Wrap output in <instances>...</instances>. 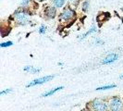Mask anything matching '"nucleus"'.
Segmentation results:
<instances>
[{
    "label": "nucleus",
    "mask_w": 123,
    "mask_h": 111,
    "mask_svg": "<svg viewBox=\"0 0 123 111\" xmlns=\"http://www.w3.org/2000/svg\"><path fill=\"white\" fill-rule=\"evenodd\" d=\"M95 31H96V27H95V26H92V27H91V29H90L89 31H87V32H85L83 35H81V36L80 37V39H83V38H85V37H87L88 35H90L92 32H94Z\"/></svg>",
    "instance_id": "obj_10"
},
{
    "label": "nucleus",
    "mask_w": 123,
    "mask_h": 111,
    "mask_svg": "<svg viewBox=\"0 0 123 111\" xmlns=\"http://www.w3.org/2000/svg\"><path fill=\"white\" fill-rule=\"evenodd\" d=\"M88 6H89V3H88V2H84V3H83V5H82V10H83L84 12H86L87 11Z\"/></svg>",
    "instance_id": "obj_14"
},
{
    "label": "nucleus",
    "mask_w": 123,
    "mask_h": 111,
    "mask_svg": "<svg viewBox=\"0 0 123 111\" xmlns=\"http://www.w3.org/2000/svg\"><path fill=\"white\" fill-rule=\"evenodd\" d=\"M54 3L56 7H61L65 3V0H54Z\"/></svg>",
    "instance_id": "obj_12"
},
{
    "label": "nucleus",
    "mask_w": 123,
    "mask_h": 111,
    "mask_svg": "<svg viewBox=\"0 0 123 111\" xmlns=\"http://www.w3.org/2000/svg\"><path fill=\"white\" fill-rule=\"evenodd\" d=\"M115 87H116L115 84H112V85H105V86L98 87V88H96V90H97V91H101V90H108V89L115 88Z\"/></svg>",
    "instance_id": "obj_11"
},
{
    "label": "nucleus",
    "mask_w": 123,
    "mask_h": 111,
    "mask_svg": "<svg viewBox=\"0 0 123 111\" xmlns=\"http://www.w3.org/2000/svg\"><path fill=\"white\" fill-rule=\"evenodd\" d=\"M45 14L48 18H54L55 15V7H52V6H49L46 8V11H45Z\"/></svg>",
    "instance_id": "obj_8"
},
{
    "label": "nucleus",
    "mask_w": 123,
    "mask_h": 111,
    "mask_svg": "<svg viewBox=\"0 0 123 111\" xmlns=\"http://www.w3.org/2000/svg\"><path fill=\"white\" fill-rule=\"evenodd\" d=\"M10 45H12V43H11V42L2 43L1 44H0V46H1V47H7V46H10Z\"/></svg>",
    "instance_id": "obj_13"
},
{
    "label": "nucleus",
    "mask_w": 123,
    "mask_h": 111,
    "mask_svg": "<svg viewBox=\"0 0 123 111\" xmlns=\"http://www.w3.org/2000/svg\"><path fill=\"white\" fill-rule=\"evenodd\" d=\"M55 76L52 75V76H46V77H43V78H39L36 80H33L32 81H31L30 83H28L26 87H31V86H35V85H39V84H43L44 82H47L51 80Z\"/></svg>",
    "instance_id": "obj_1"
},
{
    "label": "nucleus",
    "mask_w": 123,
    "mask_h": 111,
    "mask_svg": "<svg viewBox=\"0 0 123 111\" xmlns=\"http://www.w3.org/2000/svg\"><path fill=\"white\" fill-rule=\"evenodd\" d=\"M63 89V87H57V88H55L54 90H51V91H49V92H45V93H43L42 94V96H43V97H46V96H50V95H52V94H54L55 92H57V91H59V90H62Z\"/></svg>",
    "instance_id": "obj_9"
},
{
    "label": "nucleus",
    "mask_w": 123,
    "mask_h": 111,
    "mask_svg": "<svg viewBox=\"0 0 123 111\" xmlns=\"http://www.w3.org/2000/svg\"><path fill=\"white\" fill-rule=\"evenodd\" d=\"M24 69L26 72H29V73H39L40 71H41V69L40 68H33V67H31V66H26L24 67Z\"/></svg>",
    "instance_id": "obj_7"
},
{
    "label": "nucleus",
    "mask_w": 123,
    "mask_h": 111,
    "mask_svg": "<svg viewBox=\"0 0 123 111\" xmlns=\"http://www.w3.org/2000/svg\"><path fill=\"white\" fill-rule=\"evenodd\" d=\"M11 91H12L11 89H7V90H5V91L1 92H0V94H1V95H4V94H6V93H8V92H10Z\"/></svg>",
    "instance_id": "obj_17"
},
{
    "label": "nucleus",
    "mask_w": 123,
    "mask_h": 111,
    "mask_svg": "<svg viewBox=\"0 0 123 111\" xmlns=\"http://www.w3.org/2000/svg\"><path fill=\"white\" fill-rule=\"evenodd\" d=\"M14 16H15L17 21H18L19 24L25 25V24H27V23H29L28 17H27L23 12H18H18H16L14 14Z\"/></svg>",
    "instance_id": "obj_2"
},
{
    "label": "nucleus",
    "mask_w": 123,
    "mask_h": 111,
    "mask_svg": "<svg viewBox=\"0 0 123 111\" xmlns=\"http://www.w3.org/2000/svg\"><path fill=\"white\" fill-rule=\"evenodd\" d=\"M29 2H30V0H23V1L20 3V5H21L22 6H25L29 4Z\"/></svg>",
    "instance_id": "obj_16"
},
{
    "label": "nucleus",
    "mask_w": 123,
    "mask_h": 111,
    "mask_svg": "<svg viewBox=\"0 0 123 111\" xmlns=\"http://www.w3.org/2000/svg\"><path fill=\"white\" fill-rule=\"evenodd\" d=\"M45 31H46V28H45V26H41L40 27V29H39V32L40 33H42V34H43L44 32H45Z\"/></svg>",
    "instance_id": "obj_15"
},
{
    "label": "nucleus",
    "mask_w": 123,
    "mask_h": 111,
    "mask_svg": "<svg viewBox=\"0 0 123 111\" xmlns=\"http://www.w3.org/2000/svg\"><path fill=\"white\" fill-rule=\"evenodd\" d=\"M74 16V12L71 10V9H69V8H66L63 12H62L61 16H60V18L63 19V20H68V19H70V18H72Z\"/></svg>",
    "instance_id": "obj_5"
},
{
    "label": "nucleus",
    "mask_w": 123,
    "mask_h": 111,
    "mask_svg": "<svg viewBox=\"0 0 123 111\" xmlns=\"http://www.w3.org/2000/svg\"><path fill=\"white\" fill-rule=\"evenodd\" d=\"M38 1H43V0H38Z\"/></svg>",
    "instance_id": "obj_19"
},
{
    "label": "nucleus",
    "mask_w": 123,
    "mask_h": 111,
    "mask_svg": "<svg viewBox=\"0 0 123 111\" xmlns=\"http://www.w3.org/2000/svg\"><path fill=\"white\" fill-rule=\"evenodd\" d=\"M120 78H121V79H122V78H123V74H122V75H121V76H120Z\"/></svg>",
    "instance_id": "obj_18"
},
{
    "label": "nucleus",
    "mask_w": 123,
    "mask_h": 111,
    "mask_svg": "<svg viewBox=\"0 0 123 111\" xmlns=\"http://www.w3.org/2000/svg\"><path fill=\"white\" fill-rule=\"evenodd\" d=\"M118 59V56L117 54H110V55H107L106 57L102 61V64H110V63H113L116 60Z\"/></svg>",
    "instance_id": "obj_6"
},
{
    "label": "nucleus",
    "mask_w": 123,
    "mask_h": 111,
    "mask_svg": "<svg viewBox=\"0 0 123 111\" xmlns=\"http://www.w3.org/2000/svg\"><path fill=\"white\" fill-rule=\"evenodd\" d=\"M110 109L112 111H121L122 109V103L119 99L114 98L110 103Z\"/></svg>",
    "instance_id": "obj_3"
},
{
    "label": "nucleus",
    "mask_w": 123,
    "mask_h": 111,
    "mask_svg": "<svg viewBox=\"0 0 123 111\" xmlns=\"http://www.w3.org/2000/svg\"><path fill=\"white\" fill-rule=\"evenodd\" d=\"M92 108L95 111H105L106 110V105L99 100H94L92 102Z\"/></svg>",
    "instance_id": "obj_4"
}]
</instances>
